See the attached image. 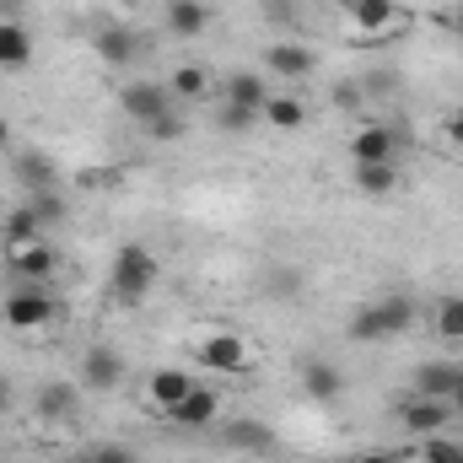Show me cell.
Returning a JSON list of instances; mask_svg holds the SVG:
<instances>
[{
    "label": "cell",
    "instance_id": "7c38bea8",
    "mask_svg": "<svg viewBox=\"0 0 463 463\" xmlns=\"http://www.w3.org/2000/svg\"><path fill=\"white\" fill-rule=\"evenodd\" d=\"M216 415H222V399H216L211 388H200V383L189 388V399H184V404H173V410H167V420H173V426H184V431H205Z\"/></svg>",
    "mask_w": 463,
    "mask_h": 463
},
{
    "label": "cell",
    "instance_id": "ba28073f",
    "mask_svg": "<svg viewBox=\"0 0 463 463\" xmlns=\"http://www.w3.org/2000/svg\"><path fill=\"white\" fill-rule=\"evenodd\" d=\"M194 361L200 366H211V372H232V377H242L253 361H248V345L237 340V335H211L205 345L194 350Z\"/></svg>",
    "mask_w": 463,
    "mask_h": 463
},
{
    "label": "cell",
    "instance_id": "4fadbf2b",
    "mask_svg": "<svg viewBox=\"0 0 463 463\" xmlns=\"http://www.w3.org/2000/svg\"><path fill=\"white\" fill-rule=\"evenodd\" d=\"M54 248L49 242H33V248H16V253H5V269L16 275V280H27V286H43L49 275H54Z\"/></svg>",
    "mask_w": 463,
    "mask_h": 463
},
{
    "label": "cell",
    "instance_id": "7a4b0ae2",
    "mask_svg": "<svg viewBox=\"0 0 463 463\" xmlns=\"http://www.w3.org/2000/svg\"><path fill=\"white\" fill-rule=\"evenodd\" d=\"M109 286H114L118 302H146V297H151V286H156V253H146L140 242H124V248L114 253Z\"/></svg>",
    "mask_w": 463,
    "mask_h": 463
},
{
    "label": "cell",
    "instance_id": "f1b7e54d",
    "mask_svg": "<svg viewBox=\"0 0 463 463\" xmlns=\"http://www.w3.org/2000/svg\"><path fill=\"white\" fill-rule=\"evenodd\" d=\"M140 129H146V140H178V135H184V114L173 109V114L151 118V124H140Z\"/></svg>",
    "mask_w": 463,
    "mask_h": 463
},
{
    "label": "cell",
    "instance_id": "cb8c5ba5",
    "mask_svg": "<svg viewBox=\"0 0 463 463\" xmlns=\"http://www.w3.org/2000/svg\"><path fill=\"white\" fill-rule=\"evenodd\" d=\"M350 16H355V27H361V33H388V27H393V16H399V5H393V0H355V5H350Z\"/></svg>",
    "mask_w": 463,
    "mask_h": 463
},
{
    "label": "cell",
    "instance_id": "e575fe53",
    "mask_svg": "<svg viewBox=\"0 0 463 463\" xmlns=\"http://www.w3.org/2000/svg\"><path fill=\"white\" fill-rule=\"evenodd\" d=\"M269 291H297V275H291V269H280V280H269Z\"/></svg>",
    "mask_w": 463,
    "mask_h": 463
},
{
    "label": "cell",
    "instance_id": "603a6c76",
    "mask_svg": "<svg viewBox=\"0 0 463 463\" xmlns=\"http://www.w3.org/2000/svg\"><path fill=\"white\" fill-rule=\"evenodd\" d=\"M38 415L43 420H71L76 415V388L71 383H43L38 388Z\"/></svg>",
    "mask_w": 463,
    "mask_h": 463
},
{
    "label": "cell",
    "instance_id": "3957f363",
    "mask_svg": "<svg viewBox=\"0 0 463 463\" xmlns=\"http://www.w3.org/2000/svg\"><path fill=\"white\" fill-rule=\"evenodd\" d=\"M60 318V302L43 291V286H16L11 297H5V324L11 329H43V324H54Z\"/></svg>",
    "mask_w": 463,
    "mask_h": 463
},
{
    "label": "cell",
    "instance_id": "52a82bcc",
    "mask_svg": "<svg viewBox=\"0 0 463 463\" xmlns=\"http://www.w3.org/2000/svg\"><path fill=\"white\" fill-rule=\"evenodd\" d=\"M399 146L404 135L388 129V124H361L350 135V162H399Z\"/></svg>",
    "mask_w": 463,
    "mask_h": 463
},
{
    "label": "cell",
    "instance_id": "7402d4cb",
    "mask_svg": "<svg viewBox=\"0 0 463 463\" xmlns=\"http://www.w3.org/2000/svg\"><path fill=\"white\" fill-rule=\"evenodd\" d=\"M43 222L33 216V205H16L11 216H5V227H0V242H5V253H16V248H33V242H43Z\"/></svg>",
    "mask_w": 463,
    "mask_h": 463
},
{
    "label": "cell",
    "instance_id": "30bf717a",
    "mask_svg": "<svg viewBox=\"0 0 463 463\" xmlns=\"http://www.w3.org/2000/svg\"><path fill=\"white\" fill-rule=\"evenodd\" d=\"M11 173H16V189H27V194H38V189H60V167H54L38 146H22L16 162H11Z\"/></svg>",
    "mask_w": 463,
    "mask_h": 463
},
{
    "label": "cell",
    "instance_id": "d4e9b609",
    "mask_svg": "<svg viewBox=\"0 0 463 463\" xmlns=\"http://www.w3.org/2000/svg\"><path fill=\"white\" fill-rule=\"evenodd\" d=\"M167 92H173L178 103H200V98L211 92V76H205L200 65H178V71H173V81H167Z\"/></svg>",
    "mask_w": 463,
    "mask_h": 463
},
{
    "label": "cell",
    "instance_id": "6da1fadb",
    "mask_svg": "<svg viewBox=\"0 0 463 463\" xmlns=\"http://www.w3.org/2000/svg\"><path fill=\"white\" fill-rule=\"evenodd\" d=\"M410 324H415V302H410V297H383V302L355 307V318H350L345 335L355 340V345H377V340L410 335Z\"/></svg>",
    "mask_w": 463,
    "mask_h": 463
},
{
    "label": "cell",
    "instance_id": "60d3db41",
    "mask_svg": "<svg viewBox=\"0 0 463 463\" xmlns=\"http://www.w3.org/2000/svg\"><path fill=\"white\" fill-rule=\"evenodd\" d=\"M335 5H345V11H350V5H355V0H335Z\"/></svg>",
    "mask_w": 463,
    "mask_h": 463
},
{
    "label": "cell",
    "instance_id": "5bb4252c",
    "mask_svg": "<svg viewBox=\"0 0 463 463\" xmlns=\"http://www.w3.org/2000/svg\"><path fill=\"white\" fill-rule=\"evenodd\" d=\"M302 393L318 399V404H340L345 393V372L335 361H302Z\"/></svg>",
    "mask_w": 463,
    "mask_h": 463
},
{
    "label": "cell",
    "instance_id": "9c48e42d",
    "mask_svg": "<svg viewBox=\"0 0 463 463\" xmlns=\"http://www.w3.org/2000/svg\"><path fill=\"white\" fill-rule=\"evenodd\" d=\"M81 383L92 388V393H114L118 383H124V355L109 345H92L81 355Z\"/></svg>",
    "mask_w": 463,
    "mask_h": 463
},
{
    "label": "cell",
    "instance_id": "4316f807",
    "mask_svg": "<svg viewBox=\"0 0 463 463\" xmlns=\"http://www.w3.org/2000/svg\"><path fill=\"white\" fill-rule=\"evenodd\" d=\"M27 205H33V216H38L43 227H60V222L71 216V205H65V194H60V189H38Z\"/></svg>",
    "mask_w": 463,
    "mask_h": 463
},
{
    "label": "cell",
    "instance_id": "8fae6325",
    "mask_svg": "<svg viewBox=\"0 0 463 463\" xmlns=\"http://www.w3.org/2000/svg\"><path fill=\"white\" fill-rule=\"evenodd\" d=\"M222 442H227L232 453H248V458H259V453H269V448H275V426L237 415V420H227V426H222Z\"/></svg>",
    "mask_w": 463,
    "mask_h": 463
},
{
    "label": "cell",
    "instance_id": "f35d334b",
    "mask_svg": "<svg viewBox=\"0 0 463 463\" xmlns=\"http://www.w3.org/2000/svg\"><path fill=\"white\" fill-rule=\"evenodd\" d=\"M5 146H11V124L0 118V151H5Z\"/></svg>",
    "mask_w": 463,
    "mask_h": 463
},
{
    "label": "cell",
    "instance_id": "d6986e66",
    "mask_svg": "<svg viewBox=\"0 0 463 463\" xmlns=\"http://www.w3.org/2000/svg\"><path fill=\"white\" fill-rule=\"evenodd\" d=\"M27 65H33V33L22 22H0V71L16 76Z\"/></svg>",
    "mask_w": 463,
    "mask_h": 463
},
{
    "label": "cell",
    "instance_id": "2e32d148",
    "mask_svg": "<svg viewBox=\"0 0 463 463\" xmlns=\"http://www.w3.org/2000/svg\"><path fill=\"white\" fill-rule=\"evenodd\" d=\"M458 383H463L458 361H426V366H415V393L420 399H453Z\"/></svg>",
    "mask_w": 463,
    "mask_h": 463
},
{
    "label": "cell",
    "instance_id": "d590c367",
    "mask_svg": "<svg viewBox=\"0 0 463 463\" xmlns=\"http://www.w3.org/2000/svg\"><path fill=\"white\" fill-rule=\"evenodd\" d=\"M5 410H11V383L0 377V415H5Z\"/></svg>",
    "mask_w": 463,
    "mask_h": 463
},
{
    "label": "cell",
    "instance_id": "e0dca14e",
    "mask_svg": "<svg viewBox=\"0 0 463 463\" xmlns=\"http://www.w3.org/2000/svg\"><path fill=\"white\" fill-rule=\"evenodd\" d=\"M227 103L232 109H248V114H264L269 103V81L259 71H232L227 76Z\"/></svg>",
    "mask_w": 463,
    "mask_h": 463
},
{
    "label": "cell",
    "instance_id": "484cf974",
    "mask_svg": "<svg viewBox=\"0 0 463 463\" xmlns=\"http://www.w3.org/2000/svg\"><path fill=\"white\" fill-rule=\"evenodd\" d=\"M259 118H264L269 129H302V124H307V109H302V98H269Z\"/></svg>",
    "mask_w": 463,
    "mask_h": 463
},
{
    "label": "cell",
    "instance_id": "83f0119b",
    "mask_svg": "<svg viewBox=\"0 0 463 463\" xmlns=\"http://www.w3.org/2000/svg\"><path fill=\"white\" fill-rule=\"evenodd\" d=\"M437 335H442V340H463V297L458 291L437 302Z\"/></svg>",
    "mask_w": 463,
    "mask_h": 463
},
{
    "label": "cell",
    "instance_id": "f546056e",
    "mask_svg": "<svg viewBox=\"0 0 463 463\" xmlns=\"http://www.w3.org/2000/svg\"><path fill=\"white\" fill-rule=\"evenodd\" d=\"M81 463H140L124 442H103V448H87V458Z\"/></svg>",
    "mask_w": 463,
    "mask_h": 463
},
{
    "label": "cell",
    "instance_id": "ffe728a7",
    "mask_svg": "<svg viewBox=\"0 0 463 463\" xmlns=\"http://www.w3.org/2000/svg\"><path fill=\"white\" fill-rule=\"evenodd\" d=\"M264 65L275 76H286V81H302V76H313V49H302V43H269Z\"/></svg>",
    "mask_w": 463,
    "mask_h": 463
},
{
    "label": "cell",
    "instance_id": "44dd1931",
    "mask_svg": "<svg viewBox=\"0 0 463 463\" xmlns=\"http://www.w3.org/2000/svg\"><path fill=\"white\" fill-rule=\"evenodd\" d=\"M350 184H355L361 194L383 200V194L399 189V162H355V167H350Z\"/></svg>",
    "mask_w": 463,
    "mask_h": 463
},
{
    "label": "cell",
    "instance_id": "277c9868",
    "mask_svg": "<svg viewBox=\"0 0 463 463\" xmlns=\"http://www.w3.org/2000/svg\"><path fill=\"white\" fill-rule=\"evenodd\" d=\"M118 109L135 118V124H151V118L173 114V109H178V98L167 92V81H129V87L118 92Z\"/></svg>",
    "mask_w": 463,
    "mask_h": 463
},
{
    "label": "cell",
    "instance_id": "9a60e30c",
    "mask_svg": "<svg viewBox=\"0 0 463 463\" xmlns=\"http://www.w3.org/2000/svg\"><path fill=\"white\" fill-rule=\"evenodd\" d=\"M189 388H194V377L184 372V366H162V372H151V383H146V399L167 415L173 404H184L189 399Z\"/></svg>",
    "mask_w": 463,
    "mask_h": 463
},
{
    "label": "cell",
    "instance_id": "ab89813d",
    "mask_svg": "<svg viewBox=\"0 0 463 463\" xmlns=\"http://www.w3.org/2000/svg\"><path fill=\"white\" fill-rule=\"evenodd\" d=\"M453 27H458V38H463V11H458V16H453Z\"/></svg>",
    "mask_w": 463,
    "mask_h": 463
},
{
    "label": "cell",
    "instance_id": "5b68a950",
    "mask_svg": "<svg viewBox=\"0 0 463 463\" xmlns=\"http://www.w3.org/2000/svg\"><path fill=\"white\" fill-rule=\"evenodd\" d=\"M393 415H399V426H404L410 437H442L448 420H453V404H448V399H420V393H415V399L399 404Z\"/></svg>",
    "mask_w": 463,
    "mask_h": 463
},
{
    "label": "cell",
    "instance_id": "836d02e7",
    "mask_svg": "<svg viewBox=\"0 0 463 463\" xmlns=\"http://www.w3.org/2000/svg\"><path fill=\"white\" fill-rule=\"evenodd\" d=\"M355 98H361L355 81H340V87H335V103H340V109H355ZM361 103H366V98H361Z\"/></svg>",
    "mask_w": 463,
    "mask_h": 463
},
{
    "label": "cell",
    "instance_id": "4dcf8cb0",
    "mask_svg": "<svg viewBox=\"0 0 463 463\" xmlns=\"http://www.w3.org/2000/svg\"><path fill=\"white\" fill-rule=\"evenodd\" d=\"M426 463H463V442L431 437V442H426Z\"/></svg>",
    "mask_w": 463,
    "mask_h": 463
},
{
    "label": "cell",
    "instance_id": "d6a6232c",
    "mask_svg": "<svg viewBox=\"0 0 463 463\" xmlns=\"http://www.w3.org/2000/svg\"><path fill=\"white\" fill-rule=\"evenodd\" d=\"M442 135H448L453 146H463V103H458V109H453L448 118H442Z\"/></svg>",
    "mask_w": 463,
    "mask_h": 463
},
{
    "label": "cell",
    "instance_id": "1f68e13d",
    "mask_svg": "<svg viewBox=\"0 0 463 463\" xmlns=\"http://www.w3.org/2000/svg\"><path fill=\"white\" fill-rule=\"evenodd\" d=\"M253 118H259V114H248V109H232V103H222V114H216V124H222V129H248Z\"/></svg>",
    "mask_w": 463,
    "mask_h": 463
},
{
    "label": "cell",
    "instance_id": "ac0fdd59",
    "mask_svg": "<svg viewBox=\"0 0 463 463\" xmlns=\"http://www.w3.org/2000/svg\"><path fill=\"white\" fill-rule=\"evenodd\" d=\"M167 33L173 38H200L205 27H211V5L205 0H167Z\"/></svg>",
    "mask_w": 463,
    "mask_h": 463
},
{
    "label": "cell",
    "instance_id": "8992f818",
    "mask_svg": "<svg viewBox=\"0 0 463 463\" xmlns=\"http://www.w3.org/2000/svg\"><path fill=\"white\" fill-rule=\"evenodd\" d=\"M92 49H98L103 65H135V60L146 54V38H140L135 27H124V22H103V27L92 33Z\"/></svg>",
    "mask_w": 463,
    "mask_h": 463
},
{
    "label": "cell",
    "instance_id": "8d00e7d4",
    "mask_svg": "<svg viewBox=\"0 0 463 463\" xmlns=\"http://www.w3.org/2000/svg\"><path fill=\"white\" fill-rule=\"evenodd\" d=\"M350 463H393L388 453H361V458H350Z\"/></svg>",
    "mask_w": 463,
    "mask_h": 463
},
{
    "label": "cell",
    "instance_id": "74e56055",
    "mask_svg": "<svg viewBox=\"0 0 463 463\" xmlns=\"http://www.w3.org/2000/svg\"><path fill=\"white\" fill-rule=\"evenodd\" d=\"M448 404H453V415H463V383L453 388V399H448Z\"/></svg>",
    "mask_w": 463,
    "mask_h": 463
}]
</instances>
